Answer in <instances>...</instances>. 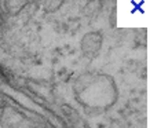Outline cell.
<instances>
[{
  "label": "cell",
  "mask_w": 150,
  "mask_h": 128,
  "mask_svg": "<svg viewBox=\"0 0 150 128\" xmlns=\"http://www.w3.org/2000/svg\"><path fill=\"white\" fill-rule=\"evenodd\" d=\"M1 125L3 128H30V121L18 110L6 107L1 113Z\"/></svg>",
  "instance_id": "cell-1"
},
{
  "label": "cell",
  "mask_w": 150,
  "mask_h": 128,
  "mask_svg": "<svg viewBox=\"0 0 150 128\" xmlns=\"http://www.w3.org/2000/svg\"><path fill=\"white\" fill-rule=\"evenodd\" d=\"M65 110H68V113H66V117L69 119L70 124H73V125H74V128H87L86 121H84V120L80 117V115H79L76 110L69 109V107H65Z\"/></svg>",
  "instance_id": "cell-3"
},
{
  "label": "cell",
  "mask_w": 150,
  "mask_h": 128,
  "mask_svg": "<svg viewBox=\"0 0 150 128\" xmlns=\"http://www.w3.org/2000/svg\"><path fill=\"white\" fill-rule=\"evenodd\" d=\"M100 36L99 33H88L84 36V39L81 40V48L83 52L88 57L98 54V51L100 48Z\"/></svg>",
  "instance_id": "cell-2"
}]
</instances>
